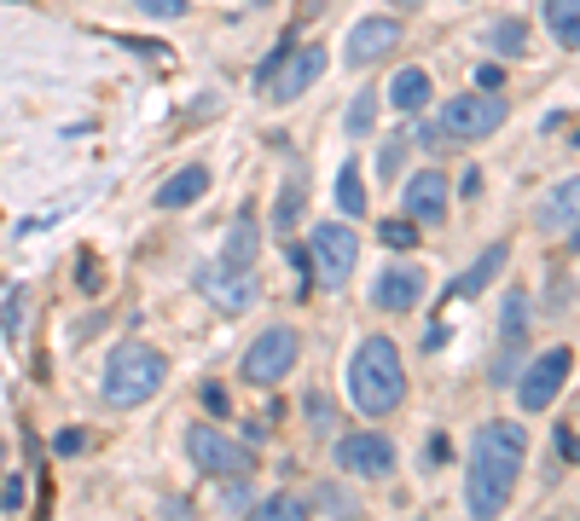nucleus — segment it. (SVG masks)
<instances>
[{
    "label": "nucleus",
    "mask_w": 580,
    "mask_h": 521,
    "mask_svg": "<svg viewBox=\"0 0 580 521\" xmlns=\"http://www.w3.org/2000/svg\"><path fill=\"white\" fill-rule=\"evenodd\" d=\"M569 371H574V348H546V354L517 377V406H522V411H546L551 400L563 395Z\"/></svg>",
    "instance_id": "obj_9"
},
{
    "label": "nucleus",
    "mask_w": 580,
    "mask_h": 521,
    "mask_svg": "<svg viewBox=\"0 0 580 521\" xmlns=\"http://www.w3.org/2000/svg\"><path fill=\"white\" fill-rule=\"evenodd\" d=\"M197 290H204L221 313H244V307H256V278H250V267H204L197 273Z\"/></svg>",
    "instance_id": "obj_12"
},
{
    "label": "nucleus",
    "mask_w": 580,
    "mask_h": 521,
    "mask_svg": "<svg viewBox=\"0 0 580 521\" xmlns=\"http://www.w3.org/2000/svg\"><path fill=\"white\" fill-rule=\"evenodd\" d=\"M459 192H465V197H476V192H482V174H476V168H465V180H459Z\"/></svg>",
    "instance_id": "obj_37"
},
{
    "label": "nucleus",
    "mask_w": 580,
    "mask_h": 521,
    "mask_svg": "<svg viewBox=\"0 0 580 521\" xmlns=\"http://www.w3.org/2000/svg\"><path fill=\"white\" fill-rule=\"evenodd\" d=\"M499 82H506V70H499V64H482V70H476V88H493V93H499Z\"/></svg>",
    "instance_id": "obj_34"
},
{
    "label": "nucleus",
    "mask_w": 580,
    "mask_h": 521,
    "mask_svg": "<svg viewBox=\"0 0 580 521\" xmlns=\"http://www.w3.org/2000/svg\"><path fill=\"white\" fill-rule=\"evenodd\" d=\"M82 447H88V435H82V429H59V440H53V452H64V458H70V452H82Z\"/></svg>",
    "instance_id": "obj_33"
},
{
    "label": "nucleus",
    "mask_w": 580,
    "mask_h": 521,
    "mask_svg": "<svg viewBox=\"0 0 580 521\" xmlns=\"http://www.w3.org/2000/svg\"><path fill=\"white\" fill-rule=\"evenodd\" d=\"M210 192V168L204 163H186L181 174H169L163 186H157V208H186Z\"/></svg>",
    "instance_id": "obj_17"
},
{
    "label": "nucleus",
    "mask_w": 580,
    "mask_h": 521,
    "mask_svg": "<svg viewBox=\"0 0 580 521\" xmlns=\"http://www.w3.org/2000/svg\"><path fill=\"white\" fill-rule=\"evenodd\" d=\"M377 238H384L389 249H413V244H418V221H407V215H400V221H384V226H377Z\"/></svg>",
    "instance_id": "obj_28"
},
{
    "label": "nucleus",
    "mask_w": 580,
    "mask_h": 521,
    "mask_svg": "<svg viewBox=\"0 0 580 521\" xmlns=\"http://www.w3.org/2000/svg\"><path fill=\"white\" fill-rule=\"evenodd\" d=\"M546 30L558 35L563 52L580 47V0H546Z\"/></svg>",
    "instance_id": "obj_20"
},
{
    "label": "nucleus",
    "mask_w": 580,
    "mask_h": 521,
    "mask_svg": "<svg viewBox=\"0 0 580 521\" xmlns=\"http://www.w3.org/2000/svg\"><path fill=\"white\" fill-rule=\"evenodd\" d=\"M424 267H384L372 278V307L377 313H413L424 302Z\"/></svg>",
    "instance_id": "obj_13"
},
{
    "label": "nucleus",
    "mask_w": 580,
    "mask_h": 521,
    "mask_svg": "<svg viewBox=\"0 0 580 521\" xmlns=\"http://www.w3.org/2000/svg\"><path fill=\"white\" fill-rule=\"evenodd\" d=\"M551 452H558L563 469L574 463V423H558V435H551Z\"/></svg>",
    "instance_id": "obj_31"
},
{
    "label": "nucleus",
    "mask_w": 580,
    "mask_h": 521,
    "mask_svg": "<svg viewBox=\"0 0 580 521\" xmlns=\"http://www.w3.org/2000/svg\"><path fill=\"white\" fill-rule=\"evenodd\" d=\"M389 7H400V12H407V7H424V0H389Z\"/></svg>",
    "instance_id": "obj_39"
},
{
    "label": "nucleus",
    "mask_w": 580,
    "mask_h": 521,
    "mask_svg": "<svg viewBox=\"0 0 580 521\" xmlns=\"http://www.w3.org/2000/svg\"><path fill=\"white\" fill-rule=\"evenodd\" d=\"M308 267H314V284L325 290H343L360 267V232L343 226V221H325L308 232Z\"/></svg>",
    "instance_id": "obj_5"
},
{
    "label": "nucleus",
    "mask_w": 580,
    "mask_h": 521,
    "mask_svg": "<svg viewBox=\"0 0 580 521\" xmlns=\"http://www.w3.org/2000/svg\"><path fill=\"white\" fill-rule=\"evenodd\" d=\"M348 400H355L360 417H389L400 400H407V365H400V348L389 336H366L348 359Z\"/></svg>",
    "instance_id": "obj_2"
},
{
    "label": "nucleus",
    "mask_w": 580,
    "mask_h": 521,
    "mask_svg": "<svg viewBox=\"0 0 580 521\" xmlns=\"http://www.w3.org/2000/svg\"><path fill=\"white\" fill-rule=\"evenodd\" d=\"M337 469L355 481H389L395 476V440L384 429H360L337 440Z\"/></svg>",
    "instance_id": "obj_8"
},
{
    "label": "nucleus",
    "mask_w": 580,
    "mask_h": 521,
    "mask_svg": "<svg viewBox=\"0 0 580 521\" xmlns=\"http://www.w3.org/2000/svg\"><path fill=\"white\" fill-rule=\"evenodd\" d=\"M0 504H7V510H23V481H7V487H0Z\"/></svg>",
    "instance_id": "obj_35"
},
{
    "label": "nucleus",
    "mask_w": 580,
    "mask_h": 521,
    "mask_svg": "<svg viewBox=\"0 0 580 521\" xmlns=\"http://www.w3.org/2000/svg\"><path fill=\"white\" fill-rule=\"evenodd\" d=\"M308 417H314V429H332V406L325 400H308Z\"/></svg>",
    "instance_id": "obj_36"
},
{
    "label": "nucleus",
    "mask_w": 580,
    "mask_h": 521,
    "mask_svg": "<svg viewBox=\"0 0 580 521\" xmlns=\"http://www.w3.org/2000/svg\"><path fill=\"white\" fill-rule=\"evenodd\" d=\"M296 12H302V18H319V12H325V0H302Z\"/></svg>",
    "instance_id": "obj_38"
},
{
    "label": "nucleus",
    "mask_w": 580,
    "mask_h": 521,
    "mask_svg": "<svg viewBox=\"0 0 580 521\" xmlns=\"http://www.w3.org/2000/svg\"><path fill=\"white\" fill-rule=\"evenodd\" d=\"M296 359H302V330H296V325H267L256 343L244 348L238 377H244V382H256V388H273L279 377L296 371Z\"/></svg>",
    "instance_id": "obj_6"
},
{
    "label": "nucleus",
    "mask_w": 580,
    "mask_h": 521,
    "mask_svg": "<svg viewBox=\"0 0 580 521\" xmlns=\"http://www.w3.org/2000/svg\"><path fill=\"white\" fill-rule=\"evenodd\" d=\"M186 458L204 469V476H215V481H250V476H256V452H250V440L221 435L215 423H192L186 429Z\"/></svg>",
    "instance_id": "obj_4"
},
{
    "label": "nucleus",
    "mask_w": 580,
    "mask_h": 521,
    "mask_svg": "<svg viewBox=\"0 0 580 521\" xmlns=\"http://www.w3.org/2000/svg\"><path fill=\"white\" fill-rule=\"evenodd\" d=\"M395 47H400V18H360L355 30H348L343 64H355V70H372L377 59H389Z\"/></svg>",
    "instance_id": "obj_11"
},
{
    "label": "nucleus",
    "mask_w": 580,
    "mask_h": 521,
    "mask_svg": "<svg viewBox=\"0 0 580 521\" xmlns=\"http://www.w3.org/2000/svg\"><path fill=\"white\" fill-rule=\"evenodd\" d=\"M522 458H528V435L511 417H488L482 429L470 435V469H465V510L470 515H499L517 492L522 476Z\"/></svg>",
    "instance_id": "obj_1"
},
{
    "label": "nucleus",
    "mask_w": 580,
    "mask_h": 521,
    "mask_svg": "<svg viewBox=\"0 0 580 521\" xmlns=\"http://www.w3.org/2000/svg\"><path fill=\"white\" fill-rule=\"evenodd\" d=\"M430 93H436V88H430V70L407 64V70H395V82H389V93H384V99L395 104L400 116H418L424 104H430Z\"/></svg>",
    "instance_id": "obj_16"
},
{
    "label": "nucleus",
    "mask_w": 580,
    "mask_h": 521,
    "mask_svg": "<svg viewBox=\"0 0 580 521\" xmlns=\"http://www.w3.org/2000/svg\"><path fill=\"white\" fill-rule=\"evenodd\" d=\"M325 75V47H296V52H285L279 64H273V75H267V99H279V104H291V99H302L314 82Z\"/></svg>",
    "instance_id": "obj_10"
},
{
    "label": "nucleus",
    "mask_w": 580,
    "mask_h": 521,
    "mask_svg": "<svg viewBox=\"0 0 580 521\" xmlns=\"http://www.w3.org/2000/svg\"><path fill=\"white\" fill-rule=\"evenodd\" d=\"M256 521H308V504H302V492H273V499L250 504Z\"/></svg>",
    "instance_id": "obj_25"
},
{
    "label": "nucleus",
    "mask_w": 580,
    "mask_h": 521,
    "mask_svg": "<svg viewBox=\"0 0 580 521\" xmlns=\"http://www.w3.org/2000/svg\"><path fill=\"white\" fill-rule=\"evenodd\" d=\"M407 140H418L424 151H436V156H447V151H459V140H452V134H447V127H441V122H424V111L413 116V134H407Z\"/></svg>",
    "instance_id": "obj_26"
},
{
    "label": "nucleus",
    "mask_w": 580,
    "mask_h": 521,
    "mask_svg": "<svg viewBox=\"0 0 580 521\" xmlns=\"http://www.w3.org/2000/svg\"><path fill=\"white\" fill-rule=\"evenodd\" d=\"M377 116H384V93H355V99H348V116H343V127H348L355 140H366L372 127H377Z\"/></svg>",
    "instance_id": "obj_21"
},
{
    "label": "nucleus",
    "mask_w": 580,
    "mask_h": 521,
    "mask_svg": "<svg viewBox=\"0 0 580 521\" xmlns=\"http://www.w3.org/2000/svg\"><path fill=\"white\" fill-rule=\"evenodd\" d=\"M169 382V359L163 348L151 343H116L111 359H105V377H99V395H105V406H145L157 388Z\"/></svg>",
    "instance_id": "obj_3"
},
{
    "label": "nucleus",
    "mask_w": 580,
    "mask_h": 521,
    "mask_svg": "<svg viewBox=\"0 0 580 521\" xmlns=\"http://www.w3.org/2000/svg\"><path fill=\"white\" fill-rule=\"evenodd\" d=\"M447 174L441 168H418L413 180H407V192H400V203H407V221H418V226H436L441 215H447Z\"/></svg>",
    "instance_id": "obj_14"
},
{
    "label": "nucleus",
    "mask_w": 580,
    "mask_h": 521,
    "mask_svg": "<svg viewBox=\"0 0 580 521\" xmlns=\"http://www.w3.org/2000/svg\"><path fill=\"white\" fill-rule=\"evenodd\" d=\"M506 260H511V244H488V249L476 255L459 278H452V290H447V296H465V302H470V296H482L488 284H493L499 273H506Z\"/></svg>",
    "instance_id": "obj_15"
},
{
    "label": "nucleus",
    "mask_w": 580,
    "mask_h": 521,
    "mask_svg": "<svg viewBox=\"0 0 580 521\" xmlns=\"http://www.w3.org/2000/svg\"><path fill=\"white\" fill-rule=\"evenodd\" d=\"M574 180H563V186H551L546 203H540V226L546 232H563V238H574Z\"/></svg>",
    "instance_id": "obj_19"
},
{
    "label": "nucleus",
    "mask_w": 580,
    "mask_h": 521,
    "mask_svg": "<svg viewBox=\"0 0 580 521\" xmlns=\"http://www.w3.org/2000/svg\"><path fill=\"white\" fill-rule=\"evenodd\" d=\"M296 215H302V180H291V186H285V197L273 203V226H279V232H291V226H296Z\"/></svg>",
    "instance_id": "obj_27"
},
{
    "label": "nucleus",
    "mask_w": 580,
    "mask_h": 521,
    "mask_svg": "<svg viewBox=\"0 0 580 521\" xmlns=\"http://www.w3.org/2000/svg\"><path fill=\"white\" fill-rule=\"evenodd\" d=\"M23 302H30V290H23V284H12V290H7V307H0V325H7V336H23Z\"/></svg>",
    "instance_id": "obj_29"
},
{
    "label": "nucleus",
    "mask_w": 580,
    "mask_h": 521,
    "mask_svg": "<svg viewBox=\"0 0 580 521\" xmlns=\"http://www.w3.org/2000/svg\"><path fill=\"white\" fill-rule=\"evenodd\" d=\"M302 504H308V515H314V510H319V515H325V510H332V515H360L355 492H343V487H325V481H319L314 492H302Z\"/></svg>",
    "instance_id": "obj_23"
},
{
    "label": "nucleus",
    "mask_w": 580,
    "mask_h": 521,
    "mask_svg": "<svg viewBox=\"0 0 580 521\" xmlns=\"http://www.w3.org/2000/svg\"><path fill=\"white\" fill-rule=\"evenodd\" d=\"M400 156H407V140H389V145H384V163H377V168H384V180L400 174Z\"/></svg>",
    "instance_id": "obj_32"
},
{
    "label": "nucleus",
    "mask_w": 580,
    "mask_h": 521,
    "mask_svg": "<svg viewBox=\"0 0 580 521\" xmlns=\"http://www.w3.org/2000/svg\"><path fill=\"white\" fill-rule=\"evenodd\" d=\"M337 208H343V215H366V180H360V163H343V168H337Z\"/></svg>",
    "instance_id": "obj_24"
},
{
    "label": "nucleus",
    "mask_w": 580,
    "mask_h": 521,
    "mask_svg": "<svg viewBox=\"0 0 580 521\" xmlns=\"http://www.w3.org/2000/svg\"><path fill=\"white\" fill-rule=\"evenodd\" d=\"M256 255H262V232L250 215H238L233 232H226V244H221V267H256Z\"/></svg>",
    "instance_id": "obj_18"
},
{
    "label": "nucleus",
    "mask_w": 580,
    "mask_h": 521,
    "mask_svg": "<svg viewBox=\"0 0 580 521\" xmlns=\"http://www.w3.org/2000/svg\"><path fill=\"white\" fill-rule=\"evenodd\" d=\"M488 47L499 52V59H522V52H528V23L522 18H499L488 30Z\"/></svg>",
    "instance_id": "obj_22"
},
{
    "label": "nucleus",
    "mask_w": 580,
    "mask_h": 521,
    "mask_svg": "<svg viewBox=\"0 0 580 521\" xmlns=\"http://www.w3.org/2000/svg\"><path fill=\"white\" fill-rule=\"evenodd\" d=\"M506 116H511V104L499 99L493 88H476V93H459V99L441 104V127H447V134L459 140V145L499 134V127H506Z\"/></svg>",
    "instance_id": "obj_7"
},
{
    "label": "nucleus",
    "mask_w": 580,
    "mask_h": 521,
    "mask_svg": "<svg viewBox=\"0 0 580 521\" xmlns=\"http://www.w3.org/2000/svg\"><path fill=\"white\" fill-rule=\"evenodd\" d=\"M134 7H140L145 18H163V23H169V18H186L192 0H134Z\"/></svg>",
    "instance_id": "obj_30"
}]
</instances>
